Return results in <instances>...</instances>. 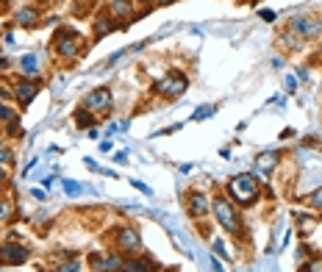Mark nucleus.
I'll use <instances>...</instances> for the list:
<instances>
[{
  "instance_id": "obj_1",
  "label": "nucleus",
  "mask_w": 322,
  "mask_h": 272,
  "mask_svg": "<svg viewBox=\"0 0 322 272\" xmlns=\"http://www.w3.org/2000/svg\"><path fill=\"white\" fill-rule=\"evenodd\" d=\"M228 192H231V197H234L236 203H242V206H253V200L258 197V181L253 178L250 172L236 175V178L231 181Z\"/></svg>"
},
{
  "instance_id": "obj_2",
  "label": "nucleus",
  "mask_w": 322,
  "mask_h": 272,
  "mask_svg": "<svg viewBox=\"0 0 322 272\" xmlns=\"http://www.w3.org/2000/svg\"><path fill=\"white\" fill-rule=\"evenodd\" d=\"M214 214H217L220 225L228 230V234H239L242 222H239V214H236V208H234V200H228V197H217V200H214Z\"/></svg>"
},
{
  "instance_id": "obj_3",
  "label": "nucleus",
  "mask_w": 322,
  "mask_h": 272,
  "mask_svg": "<svg viewBox=\"0 0 322 272\" xmlns=\"http://www.w3.org/2000/svg\"><path fill=\"white\" fill-rule=\"evenodd\" d=\"M156 89L161 94H167V98H178V94H183V89H186V75L183 72H169V75H164V81H159Z\"/></svg>"
},
{
  "instance_id": "obj_4",
  "label": "nucleus",
  "mask_w": 322,
  "mask_h": 272,
  "mask_svg": "<svg viewBox=\"0 0 322 272\" xmlns=\"http://www.w3.org/2000/svg\"><path fill=\"white\" fill-rule=\"evenodd\" d=\"M114 242H117V247L128 250V253H139V247H142L139 234H136V230H134L131 225H122V228H117V234H114Z\"/></svg>"
},
{
  "instance_id": "obj_5",
  "label": "nucleus",
  "mask_w": 322,
  "mask_h": 272,
  "mask_svg": "<svg viewBox=\"0 0 322 272\" xmlns=\"http://www.w3.org/2000/svg\"><path fill=\"white\" fill-rule=\"evenodd\" d=\"M292 31L300 33V36H306V39H314V36L322 33V20H317V17H294L292 20Z\"/></svg>"
},
{
  "instance_id": "obj_6",
  "label": "nucleus",
  "mask_w": 322,
  "mask_h": 272,
  "mask_svg": "<svg viewBox=\"0 0 322 272\" xmlns=\"http://www.w3.org/2000/svg\"><path fill=\"white\" fill-rule=\"evenodd\" d=\"M28 258V247L23 244H3L0 247V264H23Z\"/></svg>"
},
{
  "instance_id": "obj_7",
  "label": "nucleus",
  "mask_w": 322,
  "mask_h": 272,
  "mask_svg": "<svg viewBox=\"0 0 322 272\" xmlns=\"http://www.w3.org/2000/svg\"><path fill=\"white\" fill-rule=\"evenodd\" d=\"M92 267L98 272H120L122 267H125V261H122L117 253H111V256H92Z\"/></svg>"
},
{
  "instance_id": "obj_8",
  "label": "nucleus",
  "mask_w": 322,
  "mask_h": 272,
  "mask_svg": "<svg viewBox=\"0 0 322 272\" xmlns=\"http://www.w3.org/2000/svg\"><path fill=\"white\" fill-rule=\"evenodd\" d=\"M84 106L89 108V111H103V108L111 106V92H108V89H94V92H89L86 100H84Z\"/></svg>"
},
{
  "instance_id": "obj_9",
  "label": "nucleus",
  "mask_w": 322,
  "mask_h": 272,
  "mask_svg": "<svg viewBox=\"0 0 322 272\" xmlns=\"http://www.w3.org/2000/svg\"><path fill=\"white\" fill-rule=\"evenodd\" d=\"M36 92H39L36 84H31V81H20V84L14 86V94H17V100H20L23 106H28L31 100L36 98Z\"/></svg>"
},
{
  "instance_id": "obj_10",
  "label": "nucleus",
  "mask_w": 322,
  "mask_h": 272,
  "mask_svg": "<svg viewBox=\"0 0 322 272\" xmlns=\"http://www.w3.org/2000/svg\"><path fill=\"white\" fill-rule=\"evenodd\" d=\"M39 23V11L33 9V6H23V9L17 11V25H23V28H36Z\"/></svg>"
},
{
  "instance_id": "obj_11",
  "label": "nucleus",
  "mask_w": 322,
  "mask_h": 272,
  "mask_svg": "<svg viewBox=\"0 0 322 272\" xmlns=\"http://www.w3.org/2000/svg\"><path fill=\"white\" fill-rule=\"evenodd\" d=\"M56 47H59L61 56H67V59L78 53V42H75V36H70V33H59V36H56Z\"/></svg>"
},
{
  "instance_id": "obj_12",
  "label": "nucleus",
  "mask_w": 322,
  "mask_h": 272,
  "mask_svg": "<svg viewBox=\"0 0 322 272\" xmlns=\"http://www.w3.org/2000/svg\"><path fill=\"white\" fill-rule=\"evenodd\" d=\"M205 211H209V197L200 195V192L189 195V214L192 217H205Z\"/></svg>"
},
{
  "instance_id": "obj_13",
  "label": "nucleus",
  "mask_w": 322,
  "mask_h": 272,
  "mask_svg": "<svg viewBox=\"0 0 322 272\" xmlns=\"http://www.w3.org/2000/svg\"><path fill=\"white\" fill-rule=\"evenodd\" d=\"M125 272H156L159 267H156L150 258H131V261H125V267H122Z\"/></svg>"
},
{
  "instance_id": "obj_14",
  "label": "nucleus",
  "mask_w": 322,
  "mask_h": 272,
  "mask_svg": "<svg viewBox=\"0 0 322 272\" xmlns=\"http://www.w3.org/2000/svg\"><path fill=\"white\" fill-rule=\"evenodd\" d=\"M111 14L114 17H131L134 14V0H111Z\"/></svg>"
},
{
  "instance_id": "obj_15",
  "label": "nucleus",
  "mask_w": 322,
  "mask_h": 272,
  "mask_svg": "<svg viewBox=\"0 0 322 272\" xmlns=\"http://www.w3.org/2000/svg\"><path fill=\"white\" fill-rule=\"evenodd\" d=\"M20 67H23L25 75H36L39 72V56L36 53H25V56L20 59Z\"/></svg>"
},
{
  "instance_id": "obj_16",
  "label": "nucleus",
  "mask_w": 322,
  "mask_h": 272,
  "mask_svg": "<svg viewBox=\"0 0 322 272\" xmlns=\"http://www.w3.org/2000/svg\"><path fill=\"white\" fill-rule=\"evenodd\" d=\"M94 25H98V28H94V39H103L106 33H111L114 28H117V25H114V20H108V17H100Z\"/></svg>"
},
{
  "instance_id": "obj_17",
  "label": "nucleus",
  "mask_w": 322,
  "mask_h": 272,
  "mask_svg": "<svg viewBox=\"0 0 322 272\" xmlns=\"http://www.w3.org/2000/svg\"><path fill=\"white\" fill-rule=\"evenodd\" d=\"M272 167H275V153H264V156H258V169L270 172Z\"/></svg>"
},
{
  "instance_id": "obj_18",
  "label": "nucleus",
  "mask_w": 322,
  "mask_h": 272,
  "mask_svg": "<svg viewBox=\"0 0 322 272\" xmlns=\"http://www.w3.org/2000/svg\"><path fill=\"white\" fill-rule=\"evenodd\" d=\"M0 122H6V125H11V122H17V114L11 111L9 106H3V103H0Z\"/></svg>"
},
{
  "instance_id": "obj_19",
  "label": "nucleus",
  "mask_w": 322,
  "mask_h": 272,
  "mask_svg": "<svg viewBox=\"0 0 322 272\" xmlns=\"http://www.w3.org/2000/svg\"><path fill=\"white\" fill-rule=\"evenodd\" d=\"M308 206H311V208H322V186L317 189V192L308 195Z\"/></svg>"
},
{
  "instance_id": "obj_20",
  "label": "nucleus",
  "mask_w": 322,
  "mask_h": 272,
  "mask_svg": "<svg viewBox=\"0 0 322 272\" xmlns=\"http://www.w3.org/2000/svg\"><path fill=\"white\" fill-rule=\"evenodd\" d=\"M211 114H214V106H200L195 114V120H205V117H211Z\"/></svg>"
},
{
  "instance_id": "obj_21",
  "label": "nucleus",
  "mask_w": 322,
  "mask_h": 272,
  "mask_svg": "<svg viewBox=\"0 0 322 272\" xmlns=\"http://www.w3.org/2000/svg\"><path fill=\"white\" fill-rule=\"evenodd\" d=\"M50 272H78V261H67V264H61V267L50 269Z\"/></svg>"
},
{
  "instance_id": "obj_22",
  "label": "nucleus",
  "mask_w": 322,
  "mask_h": 272,
  "mask_svg": "<svg viewBox=\"0 0 322 272\" xmlns=\"http://www.w3.org/2000/svg\"><path fill=\"white\" fill-rule=\"evenodd\" d=\"M75 120H78V125L84 128V125H89V122H92V114H89L86 108H81V111H78V117H75Z\"/></svg>"
},
{
  "instance_id": "obj_23",
  "label": "nucleus",
  "mask_w": 322,
  "mask_h": 272,
  "mask_svg": "<svg viewBox=\"0 0 322 272\" xmlns=\"http://www.w3.org/2000/svg\"><path fill=\"white\" fill-rule=\"evenodd\" d=\"M64 192H67V195H81V183H75V181H64Z\"/></svg>"
},
{
  "instance_id": "obj_24",
  "label": "nucleus",
  "mask_w": 322,
  "mask_h": 272,
  "mask_svg": "<svg viewBox=\"0 0 322 272\" xmlns=\"http://www.w3.org/2000/svg\"><path fill=\"white\" fill-rule=\"evenodd\" d=\"M9 217H11V203L0 200V220H9Z\"/></svg>"
},
{
  "instance_id": "obj_25",
  "label": "nucleus",
  "mask_w": 322,
  "mask_h": 272,
  "mask_svg": "<svg viewBox=\"0 0 322 272\" xmlns=\"http://www.w3.org/2000/svg\"><path fill=\"white\" fill-rule=\"evenodd\" d=\"M11 159H14V153H11V150H0V164H9Z\"/></svg>"
},
{
  "instance_id": "obj_26",
  "label": "nucleus",
  "mask_w": 322,
  "mask_h": 272,
  "mask_svg": "<svg viewBox=\"0 0 322 272\" xmlns=\"http://www.w3.org/2000/svg\"><path fill=\"white\" fill-rule=\"evenodd\" d=\"M214 247H217V253H220V256H228V247H225V244H222V242H217V244H214Z\"/></svg>"
},
{
  "instance_id": "obj_27",
  "label": "nucleus",
  "mask_w": 322,
  "mask_h": 272,
  "mask_svg": "<svg viewBox=\"0 0 322 272\" xmlns=\"http://www.w3.org/2000/svg\"><path fill=\"white\" fill-rule=\"evenodd\" d=\"M114 161H120V164H125V161H128V156H125V153H114Z\"/></svg>"
},
{
  "instance_id": "obj_28",
  "label": "nucleus",
  "mask_w": 322,
  "mask_h": 272,
  "mask_svg": "<svg viewBox=\"0 0 322 272\" xmlns=\"http://www.w3.org/2000/svg\"><path fill=\"white\" fill-rule=\"evenodd\" d=\"M3 178H6V169H3V167H0V181H3Z\"/></svg>"
},
{
  "instance_id": "obj_29",
  "label": "nucleus",
  "mask_w": 322,
  "mask_h": 272,
  "mask_svg": "<svg viewBox=\"0 0 322 272\" xmlns=\"http://www.w3.org/2000/svg\"><path fill=\"white\" fill-rule=\"evenodd\" d=\"M3 67H6V61H3V59H0V70H3Z\"/></svg>"
},
{
  "instance_id": "obj_30",
  "label": "nucleus",
  "mask_w": 322,
  "mask_h": 272,
  "mask_svg": "<svg viewBox=\"0 0 322 272\" xmlns=\"http://www.w3.org/2000/svg\"><path fill=\"white\" fill-rule=\"evenodd\" d=\"M159 3H169V0H159Z\"/></svg>"
}]
</instances>
